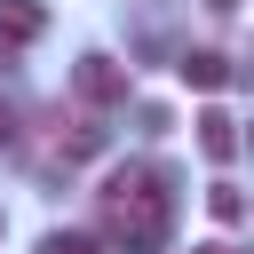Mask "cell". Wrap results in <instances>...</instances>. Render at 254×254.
<instances>
[{"label":"cell","instance_id":"obj_5","mask_svg":"<svg viewBox=\"0 0 254 254\" xmlns=\"http://www.w3.org/2000/svg\"><path fill=\"white\" fill-rule=\"evenodd\" d=\"M198 151H206V159L222 167V159L238 151V119H222V111H206V119H198Z\"/></svg>","mask_w":254,"mask_h":254},{"label":"cell","instance_id":"obj_3","mask_svg":"<svg viewBox=\"0 0 254 254\" xmlns=\"http://www.w3.org/2000/svg\"><path fill=\"white\" fill-rule=\"evenodd\" d=\"M48 32V8L40 0H0V48H32Z\"/></svg>","mask_w":254,"mask_h":254},{"label":"cell","instance_id":"obj_6","mask_svg":"<svg viewBox=\"0 0 254 254\" xmlns=\"http://www.w3.org/2000/svg\"><path fill=\"white\" fill-rule=\"evenodd\" d=\"M206 214H214V222H246V190H238V183H214V190H206Z\"/></svg>","mask_w":254,"mask_h":254},{"label":"cell","instance_id":"obj_7","mask_svg":"<svg viewBox=\"0 0 254 254\" xmlns=\"http://www.w3.org/2000/svg\"><path fill=\"white\" fill-rule=\"evenodd\" d=\"M40 254H103V246H95L87 230H48V238H40Z\"/></svg>","mask_w":254,"mask_h":254},{"label":"cell","instance_id":"obj_4","mask_svg":"<svg viewBox=\"0 0 254 254\" xmlns=\"http://www.w3.org/2000/svg\"><path fill=\"white\" fill-rule=\"evenodd\" d=\"M175 71H183V79H190V87H206V95H214V87H222V79H230V64H222V56H214V48H190V56H183V64H175Z\"/></svg>","mask_w":254,"mask_h":254},{"label":"cell","instance_id":"obj_8","mask_svg":"<svg viewBox=\"0 0 254 254\" xmlns=\"http://www.w3.org/2000/svg\"><path fill=\"white\" fill-rule=\"evenodd\" d=\"M0 143H16V111H8V95H0Z\"/></svg>","mask_w":254,"mask_h":254},{"label":"cell","instance_id":"obj_1","mask_svg":"<svg viewBox=\"0 0 254 254\" xmlns=\"http://www.w3.org/2000/svg\"><path fill=\"white\" fill-rule=\"evenodd\" d=\"M103 198V230L127 246V254H159L167 230H175V190L159 167H111V183L95 190Z\"/></svg>","mask_w":254,"mask_h":254},{"label":"cell","instance_id":"obj_10","mask_svg":"<svg viewBox=\"0 0 254 254\" xmlns=\"http://www.w3.org/2000/svg\"><path fill=\"white\" fill-rule=\"evenodd\" d=\"M190 254H230V246H190Z\"/></svg>","mask_w":254,"mask_h":254},{"label":"cell","instance_id":"obj_2","mask_svg":"<svg viewBox=\"0 0 254 254\" xmlns=\"http://www.w3.org/2000/svg\"><path fill=\"white\" fill-rule=\"evenodd\" d=\"M71 95H79L87 111H119V103H127V71H119L111 56H79V71H71Z\"/></svg>","mask_w":254,"mask_h":254},{"label":"cell","instance_id":"obj_9","mask_svg":"<svg viewBox=\"0 0 254 254\" xmlns=\"http://www.w3.org/2000/svg\"><path fill=\"white\" fill-rule=\"evenodd\" d=\"M206 8H214V16H230V8H238V0H206Z\"/></svg>","mask_w":254,"mask_h":254}]
</instances>
